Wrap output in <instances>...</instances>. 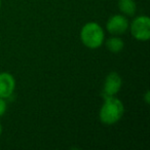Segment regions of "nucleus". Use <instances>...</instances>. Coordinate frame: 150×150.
I'll list each match as a JSON object with an SVG mask.
<instances>
[{
	"mask_svg": "<svg viewBox=\"0 0 150 150\" xmlns=\"http://www.w3.org/2000/svg\"><path fill=\"white\" fill-rule=\"evenodd\" d=\"M131 33L140 41H147L150 38V19L147 16L137 17L131 24Z\"/></svg>",
	"mask_w": 150,
	"mask_h": 150,
	"instance_id": "3",
	"label": "nucleus"
},
{
	"mask_svg": "<svg viewBox=\"0 0 150 150\" xmlns=\"http://www.w3.org/2000/svg\"><path fill=\"white\" fill-rule=\"evenodd\" d=\"M118 8L123 15L134 16L137 6L134 0H118Z\"/></svg>",
	"mask_w": 150,
	"mask_h": 150,
	"instance_id": "8",
	"label": "nucleus"
},
{
	"mask_svg": "<svg viewBox=\"0 0 150 150\" xmlns=\"http://www.w3.org/2000/svg\"><path fill=\"white\" fill-rule=\"evenodd\" d=\"M129 22L122 15H114L108 20L106 28L108 32L112 35H121L125 33L129 29Z\"/></svg>",
	"mask_w": 150,
	"mask_h": 150,
	"instance_id": "5",
	"label": "nucleus"
},
{
	"mask_svg": "<svg viewBox=\"0 0 150 150\" xmlns=\"http://www.w3.org/2000/svg\"><path fill=\"white\" fill-rule=\"evenodd\" d=\"M104 31L98 23H86L80 31V39L83 45L88 48H98L104 42Z\"/></svg>",
	"mask_w": 150,
	"mask_h": 150,
	"instance_id": "2",
	"label": "nucleus"
},
{
	"mask_svg": "<svg viewBox=\"0 0 150 150\" xmlns=\"http://www.w3.org/2000/svg\"><path fill=\"white\" fill-rule=\"evenodd\" d=\"M2 133V127H1V123H0V135Z\"/></svg>",
	"mask_w": 150,
	"mask_h": 150,
	"instance_id": "11",
	"label": "nucleus"
},
{
	"mask_svg": "<svg viewBox=\"0 0 150 150\" xmlns=\"http://www.w3.org/2000/svg\"><path fill=\"white\" fill-rule=\"evenodd\" d=\"M0 7H1V0H0Z\"/></svg>",
	"mask_w": 150,
	"mask_h": 150,
	"instance_id": "12",
	"label": "nucleus"
},
{
	"mask_svg": "<svg viewBox=\"0 0 150 150\" xmlns=\"http://www.w3.org/2000/svg\"><path fill=\"white\" fill-rule=\"evenodd\" d=\"M16 88V80L11 73H0V98L6 99L13 95Z\"/></svg>",
	"mask_w": 150,
	"mask_h": 150,
	"instance_id": "6",
	"label": "nucleus"
},
{
	"mask_svg": "<svg viewBox=\"0 0 150 150\" xmlns=\"http://www.w3.org/2000/svg\"><path fill=\"white\" fill-rule=\"evenodd\" d=\"M6 109H7L6 102L4 101V99L0 98V116H2V115L4 114Z\"/></svg>",
	"mask_w": 150,
	"mask_h": 150,
	"instance_id": "9",
	"label": "nucleus"
},
{
	"mask_svg": "<svg viewBox=\"0 0 150 150\" xmlns=\"http://www.w3.org/2000/svg\"><path fill=\"white\" fill-rule=\"evenodd\" d=\"M122 80H121L120 75L117 72H111L105 78L104 86H103V97L109 98V97H114L117 93L120 91Z\"/></svg>",
	"mask_w": 150,
	"mask_h": 150,
	"instance_id": "4",
	"label": "nucleus"
},
{
	"mask_svg": "<svg viewBox=\"0 0 150 150\" xmlns=\"http://www.w3.org/2000/svg\"><path fill=\"white\" fill-rule=\"evenodd\" d=\"M106 47L113 54H118L125 47V42L118 36H112L106 41Z\"/></svg>",
	"mask_w": 150,
	"mask_h": 150,
	"instance_id": "7",
	"label": "nucleus"
},
{
	"mask_svg": "<svg viewBox=\"0 0 150 150\" xmlns=\"http://www.w3.org/2000/svg\"><path fill=\"white\" fill-rule=\"evenodd\" d=\"M125 113V106L119 99L115 97L105 98V102L100 110V120L104 125H111L121 119Z\"/></svg>",
	"mask_w": 150,
	"mask_h": 150,
	"instance_id": "1",
	"label": "nucleus"
},
{
	"mask_svg": "<svg viewBox=\"0 0 150 150\" xmlns=\"http://www.w3.org/2000/svg\"><path fill=\"white\" fill-rule=\"evenodd\" d=\"M146 103H149V92H146Z\"/></svg>",
	"mask_w": 150,
	"mask_h": 150,
	"instance_id": "10",
	"label": "nucleus"
}]
</instances>
